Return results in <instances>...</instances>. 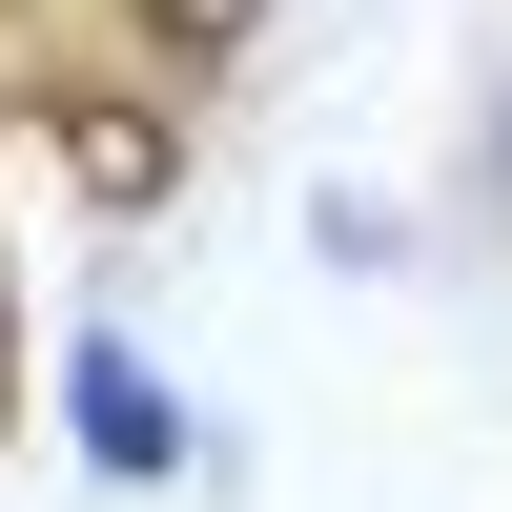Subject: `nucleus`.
Masks as SVG:
<instances>
[{
    "label": "nucleus",
    "instance_id": "nucleus-1",
    "mask_svg": "<svg viewBox=\"0 0 512 512\" xmlns=\"http://www.w3.org/2000/svg\"><path fill=\"white\" fill-rule=\"evenodd\" d=\"M82 451H103V472H185V410H164L144 369L103 349V369H82Z\"/></svg>",
    "mask_w": 512,
    "mask_h": 512
},
{
    "label": "nucleus",
    "instance_id": "nucleus-2",
    "mask_svg": "<svg viewBox=\"0 0 512 512\" xmlns=\"http://www.w3.org/2000/svg\"><path fill=\"white\" fill-rule=\"evenodd\" d=\"M144 21H164V41H246L267 0H144Z\"/></svg>",
    "mask_w": 512,
    "mask_h": 512
}]
</instances>
